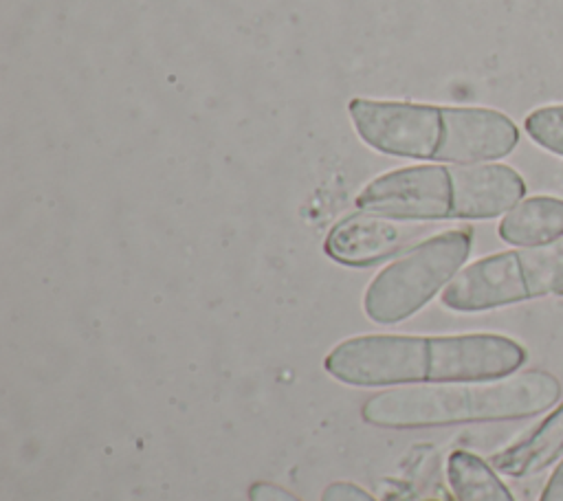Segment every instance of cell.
Segmentation results:
<instances>
[{
    "instance_id": "cell-1",
    "label": "cell",
    "mask_w": 563,
    "mask_h": 501,
    "mask_svg": "<svg viewBox=\"0 0 563 501\" xmlns=\"http://www.w3.org/2000/svg\"><path fill=\"white\" fill-rule=\"evenodd\" d=\"M526 358L528 352L519 341L490 332L451 336L365 334L332 347L323 367L339 382L383 387L504 378L517 374Z\"/></svg>"
},
{
    "instance_id": "cell-2",
    "label": "cell",
    "mask_w": 563,
    "mask_h": 501,
    "mask_svg": "<svg viewBox=\"0 0 563 501\" xmlns=\"http://www.w3.org/2000/svg\"><path fill=\"white\" fill-rule=\"evenodd\" d=\"M352 125L372 149L416 160L495 163L519 143L515 121L493 108L354 97Z\"/></svg>"
},
{
    "instance_id": "cell-3",
    "label": "cell",
    "mask_w": 563,
    "mask_h": 501,
    "mask_svg": "<svg viewBox=\"0 0 563 501\" xmlns=\"http://www.w3.org/2000/svg\"><path fill=\"white\" fill-rule=\"evenodd\" d=\"M559 400V378L545 369H528L490 380L387 389L367 398L361 415L367 424L383 428H431L523 420L552 409Z\"/></svg>"
},
{
    "instance_id": "cell-4",
    "label": "cell",
    "mask_w": 563,
    "mask_h": 501,
    "mask_svg": "<svg viewBox=\"0 0 563 501\" xmlns=\"http://www.w3.org/2000/svg\"><path fill=\"white\" fill-rule=\"evenodd\" d=\"M526 196L523 178L501 163L411 165L374 178L356 209L396 220H490Z\"/></svg>"
},
{
    "instance_id": "cell-5",
    "label": "cell",
    "mask_w": 563,
    "mask_h": 501,
    "mask_svg": "<svg viewBox=\"0 0 563 501\" xmlns=\"http://www.w3.org/2000/svg\"><path fill=\"white\" fill-rule=\"evenodd\" d=\"M550 294L563 297V237L468 264L442 290V303L455 312H484Z\"/></svg>"
},
{
    "instance_id": "cell-6",
    "label": "cell",
    "mask_w": 563,
    "mask_h": 501,
    "mask_svg": "<svg viewBox=\"0 0 563 501\" xmlns=\"http://www.w3.org/2000/svg\"><path fill=\"white\" fill-rule=\"evenodd\" d=\"M471 246L468 226L422 240L372 279L363 297L365 314L383 325L409 319L451 283L468 259Z\"/></svg>"
},
{
    "instance_id": "cell-7",
    "label": "cell",
    "mask_w": 563,
    "mask_h": 501,
    "mask_svg": "<svg viewBox=\"0 0 563 501\" xmlns=\"http://www.w3.org/2000/svg\"><path fill=\"white\" fill-rule=\"evenodd\" d=\"M424 229L411 220L376 213H352L339 220L325 235L323 250L343 266H374L422 242Z\"/></svg>"
},
{
    "instance_id": "cell-8",
    "label": "cell",
    "mask_w": 563,
    "mask_h": 501,
    "mask_svg": "<svg viewBox=\"0 0 563 501\" xmlns=\"http://www.w3.org/2000/svg\"><path fill=\"white\" fill-rule=\"evenodd\" d=\"M563 459V400L526 435L490 457V466L508 477H530Z\"/></svg>"
},
{
    "instance_id": "cell-9",
    "label": "cell",
    "mask_w": 563,
    "mask_h": 501,
    "mask_svg": "<svg viewBox=\"0 0 563 501\" xmlns=\"http://www.w3.org/2000/svg\"><path fill=\"white\" fill-rule=\"evenodd\" d=\"M499 237L512 246H545L563 237V198L530 196L501 215Z\"/></svg>"
},
{
    "instance_id": "cell-10",
    "label": "cell",
    "mask_w": 563,
    "mask_h": 501,
    "mask_svg": "<svg viewBox=\"0 0 563 501\" xmlns=\"http://www.w3.org/2000/svg\"><path fill=\"white\" fill-rule=\"evenodd\" d=\"M446 477L457 501H515L490 461L468 450H453L449 455Z\"/></svg>"
},
{
    "instance_id": "cell-11",
    "label": "cell",
    "mask_w": 563,
    "mask_h": 501,
    "mask_svg": "<svg viewBox=\"0 0 563 501\" xmlns=\"http://www.w3.org/2000/svg\"><path fill=\"white\" fill-rule=\"evenodd\" d=\"M523 127L537 145L556 156H563V103L532 110L526 116Z\"/></svg>"
},
{
    "instance_id": "cell-12",
    "label": "cell",
    "mask_w": 563,
    "mask_h": 501,
    "mask_svg": "<svg viewBox=\"0 0 563 501\" xmlns=\"http://www.w3.org/2000/svg\"><path fill=\"white\" fill-rule=\"evenodd\" d=\"M321 501H376V499L352 481H332L325 486Z\"/></svg>"
},
{
    "instance_id": "cell-13",
    "label": "cell",
    "mask_w": 563,
    "mask_h": 501,
    "mask_svg": "<svg viewBox=\"0 0 563 501\" xmlns=\"http://www.w3.org/2000/svg\"><path fill=\"white\" fill-rule=\"evenodd\" d=\"M249 501H301L290 490L273 481H253L249 486Z\"/></svg>"
},
{
    "instance_id": "cell-14",
    "label": "cell",
    "mask_w": 563,
    "mask_h": 501,
    "mask_svg": "<svg viewBox=\"0 0 563 501\" xmlns=\"http://www.w3.org/2000/svg\"><path fill=\"white\" fill-rule=\"evenodd\" d=\"M539 501H563V459L554 466L552 475L548 477Z\"/></svg>"
}]
</instances>
